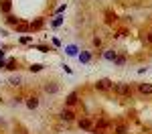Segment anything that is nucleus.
<instances>
[{
    "label": "nucleus",
    "instance_id": "15",
    "mask_svg": "<svg viewBox=\"0 0 152 134\" xmlns=\"http://www.w3.org/2000/svg\"><path fill=\"white\" fill-rule=\"evenodd\" d=\"M114 63H116V65H124V63H126V59L120 55V57H116V59H114Z\"/></svg>",
    "mask_w": 152,
    "mask_h": 134
},
{
    "label": "nucleus",
    "instance_id": "16",
    "mask_svg": "<svg viewBox=\"0 0 152 134\" xmlns=\"http://www.w3.org/2000/svg\"><path fill=\"white\" fill-rule=\"evenodd\" d=\"M41 27H43V20H41V18H39V20H35V22L31 25V29H41Z\"/></svg>",
    "mask_w": 152,
    "mask_h": 134
},
{
    "label": "nucleus",
    "instance_id": "3",
    "mask_svg": "<svg viewBox=\"0 0 152 134\" xmlns=\"http://www.w3.org/2000/svg\"><path fill=\"white\" fill-rule=\"evenodd\" d=\"M138 91L142 95H150L152 93V83H138Z\"/></svg>",
    "mask_w": 152,
    "mask_h": 134
},
{
    "label": "nucleus",
    "instance_id": "13",
    "mask_svg": "<svg viewBox=\"0 0 152 134\" xmlns=\"http://www.w3.org/2000/svg\"><path fill=\"white\" fill-rule=\"evenodd\" d=\"M6 22H8V25H18L20 20H18V18H14V16H6Z\"/></svg>",
    "mask_w": 152,
    "mask_h": 134
},
{
    "label": "nucleus",
    "instance_id": "5",
    "mask_svg": "<svg viewBox=\"0 0 152 134\" xmlns=\"http://www.w3.org/2000/svg\"><path fill=\"white\" fill-rule=\"evenodd\" d=\"M37 106H39V98H29V100H27V108L35 110Z\"/></svg>",
    "mask_w": 152,
    "mask_h": 134
},
{
    "label": "nucleus",
    "instance_id": "1",
    "mask_svg": "<svg viewBox=\"0 0 152 134\" xmlns=\"http://www.w3.org/2000/svg\"><path fill=\"white\" fill-rule=\"evenodd\" d=\"M112 89H114L118 95H124V98H130V95H132V88H130L128 83H114Z\"/></svg>",
    "mask_w": 152,
    "mask_h": 134
},
{
    "label": "nucleus",
    "instance_id": "8",
    "mask_svg": "<svg viewBox=\"0 0 152 134\" xmlns=\"http://www.w3.org/2000/svg\"><path fill=\"white\" fill-rule=\"evenodd\" d=\"M116 57H118L116 51H106V53H104V59H108V61H114Z\"/></svg>",
    "mask_w": 152,
    "mask_h": 134
},
{
    "label": "nucleus",
    "instance_id": "10",
    "mask_svg": "<svg viewBox=\"0 0 152 134\" xmlns=\"http://www.w3.org/2000/svg\"><path fill=\"white\" fill-rule=\"evenodd\" d=\"M75 102H77V93H69V95H67V104H69V106H73Z\"/></svg>",
    "mask_w": 152,
    "mask_h": 134
},
{
    "label": "nucleus",
    "instance_id": "6",
    "mask_svg": "<svg viewBox=\"0 0 152 134\" xmlns=\"http://www.w3.org/2000/svg\"><path fill=\"white\" fill-rule=\"evenodd\" d=\"M79 128H83V130H91V120H79Z\"/></svg>",
    "mask_w": 152,
    "mask_h": 134
},
{
    "label": "nucleus",
    "instance_id": "7",
    "mask_svg": "<svg viewBox=\"0 0 152 134\" xmlns=\"http://www.w3.org/2000/svg\"><path fill=\"white\" fill-rule=\"evenodd\" d=\"M57 86H55V83H45V91H47V93H57Z\"/></svg>",
    "mask_w": 152,
    "mask_h": 134
},
{
    "label": "nucleus",
    "instance_id": "17",
    "mask_svg": "<svg viewBox=\"0 0 152 134\" xmlns=\"http://www.w3.org/2000/svg\"><path fill=\"white\" fill-rule=\"evenodd\" d=\"M61 22H63V16H57V18H55V20H53L51 25H53V27H59Z\"/></svg>",
    "mask_w": 152,
    "mask_h": 134
},
{
    "label": "nucleus",
    "instance_id": "9",
    "mask_svg": "<svg viewBox=\"0 0 152 134\" xmlns=\"http://www.w3.org/2000/svg\"><path fill=\"white\" fill-rule=\"evenodd\" d=\"M20 83H22L20 75H12V77H10V86H20Z\"/></svg>",
    "mask_w": 152,
    "mask_h": 134
},
{
    "label": "nucleus",
    "instance_id": "14",
    "mask_svg": "<svg viewBox=\"0 0 152 134\" xmlns=\"http://www.w3.org/2000/svg\"><path fill=\"white\" fill-rule=\"evenodd\" d=\"M2 10H4V12L10 10V0H4V2H2Z\"/></svg>",
    "mask_w": 152,
    "mask_h": 134
},
{
    "label": "nucleus",
    "instance_id": "18",
    "mask_svg": "<svg viewBox=\"0 0 152 134\" xmlns=\"http://www.w3.org/2000/svg\"><path fill=\"white\" fill-rule=\"evenodd\" d=\"M67 53H69V55H77V47H73V45L67 47Z\"/></svg>",
    "mask_w": 152,
    "mask_h": 134
},
{
    "label": "nucleus",
    "instance_id": "19",
    "mask_svg": "<svg viewBox=\"0 0 152 134\" xmlns=\"http://www.w3.org/2000/svg\"><path fill=\"white\" fill-rule=\"evenodd\" d=\"M116 134H126V126H116Z\"/></svg>",
    "mask_w": 152,
    "mask_h": 134
},
{
    "label": "nucleus",
    "instance_id": "12",
    "mask_svg": "<svg viewBox=\"0 0 152 134\" xmlns=\"http://www.w3.org/2000/svg\"><path fill=\"white\" fill-rule=\"evenodd\" d=\"M29 69H31L33 73H37V71H41V69H43V65H41V63H35V65H31Z\"/></svg>",
    "mask_w": 152,
    "mask_h": 134
},
{
    "label": "nucleus",
    "instance_id": "4",
    "mask_svg": "<svg viewBox=\"0 0 152 134\" xmlns=\"http://www.w3.org/2000/svg\"><path fill=\"white\" fill-rule=\"evenodd\" d=\"M61 118H63L65 122H71V120L75 118V114H73L71 110H63V112H61Z\"/></svg>",
    "mask_w": 152,
    "mask_h": 134
},
{
    "label": "nucleus",
    "instance_id": "2",
    "mask_svg": "<svg viewBox=\"0 0 152 134\" xmlns=\"http://www.w3.org/2000/svg\"><path fill=\"white\" fill-rule=\"evenodd\" d=\"M95 88H97V89H102V91H108V89H112V88H114V83H112V81H110L108 77H104V79H97Z\"/></svg>",
    "mask_w": 152,
    "mask_h": 134
},
{
    "label": "nucleus",
    "instance_id": "21",
    "mask_svg": "<svg viewBox=\"0 0 152 134\" xmlns=\"http://www.w3.org/2000/svg\"><path fill=\"white\" fill-rule=\"evenodd\" d=\"M148 43H152V33H150V35H148Z\"/></svg>",
    "mask_w": 152,
    "mask_h": 134
},
{
    "label": "nucleus",
    "instance_id": "20",
    "mask_svg": "<svg viewBox=\"0 0 152 134\" xmlns=\"http://www.w3.org/2000/svg\"><path fill=\"white\" fill-rule=\"evenodd\" d=\"M93 45H95V47H99V45H102V39H97V37H95V39H93Z\"/></svg>",
    "mask_w": 152,
    "mask_h": 134
},
{
    "label": "nucleus",
    "instance_id": "22",
    "mask_svg": "<svg viewBox=\"0 0 152 134\" xmlns=\"http://www.w3.org/2000/svg\"><path fill=\"white\" fill-rule=\"evenodd\" d=\"M2 57H4V51H0V59H2Z\"/></svg>",
    "mask_w": 152,
    "mask_h": 134
},
{
    "label": "nucleus",
    "instance_id": "11",
    "mask_svg": "<svg viewBox=\"0 0 152 134\" xmlns=\"http://www.w3.org/2000/svg\"><path fill=\"white\" fill-rule=\"evenodd\" d=\"M89 59H91V55H89V53H81V55H79V61H81V63H87Z\"/></svg>",
    "mask_w": 152,
    "mask_h": 134
}]
</instances>
